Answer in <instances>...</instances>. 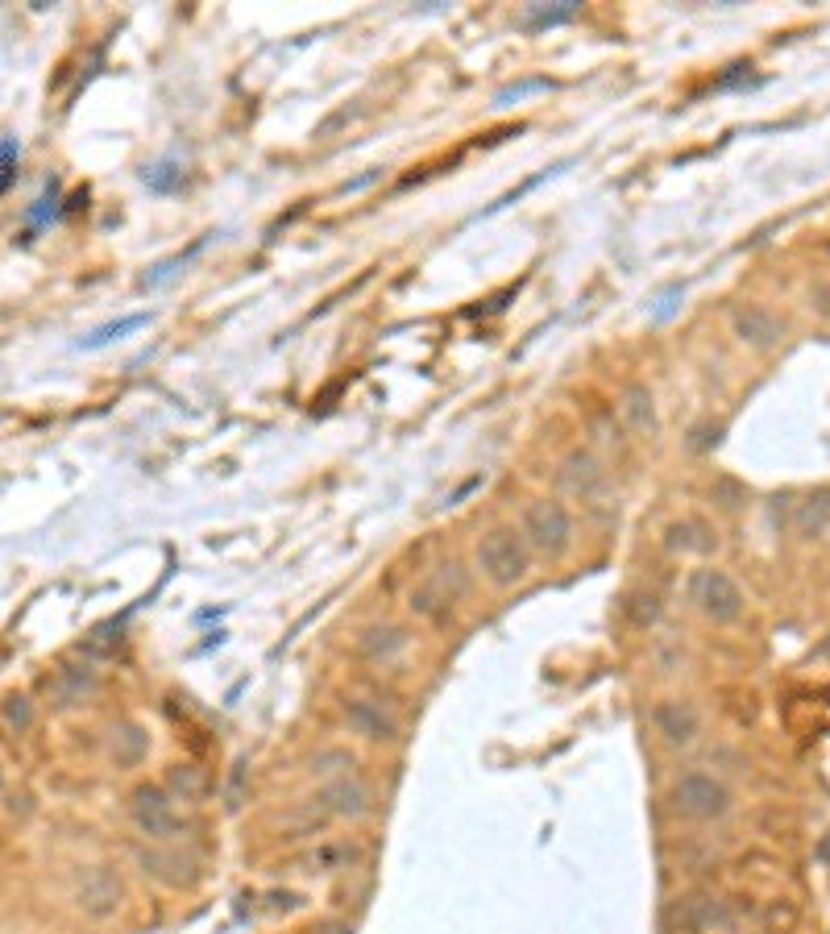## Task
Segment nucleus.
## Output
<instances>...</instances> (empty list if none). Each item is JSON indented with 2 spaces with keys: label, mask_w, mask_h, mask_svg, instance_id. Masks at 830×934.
Returning a JSON list of instances; mask_svg holds the SVG:
<instances>
[{
  "label": "nucleus",
  "mask_w": 830,
  "mask_h": 934,
  "mask_svg": "<svg viewBox=\"0 0 830 934\" xmlns=\"http://www.w3.org/2000/svg\"><path fill=\"white\" fill-rule=\"evenodd\" d=\"M142 324H150V316H146V312H137V316H121V320H113V324H100V328H92L88 337H79V349H104V345H113V341H121V337H129V333H137Z\"/></svg>",
  "instance_id": "nucleus-18"
},
{
  "label": "nucleus",
  "mask_w": 830,
  "mask_h": 934,
  "mask_svg": "<svg viewBox=\"0 0 830 934\" xmlns=\"http://www.w3.org/2000/svg\"><path fill=\"white\" fill-rule=\"evenodd\" d=\"M640 607H631V619L640 623V627H648V623H656V615H660V602H656V594H648V598H635Z\"/></svg>",
  "instance_id": "nucleus-29"
},
{
  "label": "nucleus",
  "mask_w": 830,
  "mask_h": 934,
  "mask_svg": "<svg viewBox=\"0 0 830 934\" xmlns=\"http://www.w3.org/2000/svg\"><path fill=\"white\" fill-rule=\"evenodd\" d=\"M75 901H79V910L83 914H92V918H108L121 905V881L113 876V868H88L79 876V885H75Z\"/></svg>",
  "instance_id": "nucleus-5"
},
{
  "label": "nucleus",
  "mask_w": 830,
  "mask_h": 934,
  "mask_svg": "<svg viewBox=\"0 0 830 934\" xmlns=\"http://www.w3.org/2000/svg\"><path fill=\"white\" fill-rule=\"evenodd\" d=\"M602 482H606V474H602V465L590 453L577 449V453H569L561 461V486L569 494H577V499H594V494L602 490Z\"/></svg>",
  "instance_id": "nucleus-12"
},
{
  "label": "nucleus",
  "mask_w": 830,
  "mask_h": 934,
  "mask_svg": "<svg viewBox=\"0 0 830 934\" xmlns=\"http://www.w3.org/2000/svg\"><path fill=\"white\" fill-rule=\"evenodd\" d=\"M332 764H341V768H353V756L349 752H341V748H328V752H316V760H312V768L316 773H337Z\"/></svg>",
  "instance_id": "nucleus-27"
},
{
  "label": "nucleus",
  "mask_w": 830,
  "mask_h": 934,
  "mask_svg": "<svg viewBox=\"0 0 830 934\" xmlns=\"http://www.w3.org/2000/svg\"><path fill=\"white\" fill-rule=\"evenodd\" d=\"M478 565L494 586H515L528 578V544H523L511 528H494L478 544Z\"/></svg>",
  "instance_id": "nucleus-1"
},
{
  "label": "nucleus",
  "mask_w": 830,
  "mask_h": 934,
  "mask_svg": "<svg viewBox=\"0 0 830 934\" xmlns=\"http://www.w3.org/2000/svg\"><path fill=\"white\" fill-rule=\"evenodd\" d=\"M581 13V0H557V5H528L523 9V30H552V25H565Z\"/></svg>",
  "instance_id": "nucleus-17"
},
{
  "label": "nucleus",
  "mask_w": 830,
  "mask_h": 934,
  "mask_svg": "<svg viewBox=\"0 0 830 934\" xmlns=\"http://www.w3.org/2000/svg\"><path fill=\"white\" fill-rule=\"evenodd\" d=\"M714 499L723 503V507H739V503H743V490H739V486H735L731 478H723V482L714 486Z\"/></svg>",
  "instance_id": "nucleus-31"
},
{
  "label": "nucleus",
  "mask_w": 830,
  "mask_h": 934,
  "mask_svg": "<svg viewBox=\"0 0 830 934\" xmlns=\"http://www.w3.org/2000/svg\"><path fill=\"white\" fill-rule=\"evenodd\" d=\"M345 856H353V851H345V847H320L316 856H312V872H328L337 860H345Z\"/></svg>",
  "instance_id": "nucleus-30"
},
{
  "label": "nucleus",
  "mask_w": 830,
  "mask_h": 934,
  "mask_svg": "<svg viewBox=\"0 0 830 934\" xmlns=\"http://www.w3.org/2000/svg\"><path fill=\"white\" fill-rule=\"evenodd\" d=\"M673 806L685 818H723L731 810V793L723 781H714L706 773H685L673 785Z\"/></svg>",
  "instance_id": "nucleus-4"
},
{
  "label": "nucleus",
  "mask_w": 830,
  "mask_h": 934,
  "mask_svg": "<svg viewBox=\"0 0 830 934\" xmlns=\"http://www.w3.org/2000/svg\"><path fill=\"white\" fill-rule=\"evenodd\" d=\"M623 416H627V424L631 428H656V411H652V395H648V387H640V382H635V387H627L623 391Z\"/></svg>",
  "instance_id": "nucleus-19"
},
{
  "label": "nucleus",
  "mask_w": 830,
  "mask_h": 934,
  "mask_svg": "<svg viewBox=\"0 0 830 934\" xmlns=\"http://www.w3.org/2000/svg\"><path fill=\"white\" fill-rule=\"evenodd\" d=\"M88 690H92V673H88V669H67L59 681H54V694H59V706L79 702Z\"/></svg>",
  "instance_id": "nucleus-21"
},
{
  "label": "nucleus",
  "mask_w": 830,
  "mask_h": 934,
  "mask_svg": "<svg viewBox=\"0 0 830 934\" xmlns=\"http://www.w3.org/2000/svg\"><path fill=\"white\" fill-rule=\"evenodd\" d=\"M54 204H59V191L46 187V196L38 200V208H30V221L38 225V221H46V216H54Z\"/></svg>",
  "instance_id": "nucleus-32"
},
{
  "label": "nucleus",
  "mask_w": 830,
  "mask_h": 934,
  "mask_svg": "<svg viewBox=\"0 0 830 934\" xmlns=\"http://www.w3.org/2000/svg\"><path fill=\"white\" fill-rule=\"evenodd\" d=\"M324 934H349L345 926H324Z\"/></svg>",
  "instance_id": "nucleus-35"
},
{
  "label": "nucleus",
  "mask_w": 830,
  "mask_h": 934,
  "mask_svg": "<svg viewBox=\"0 0 830 934\" xmlns=\"http://www.w3.org/2000/svg\"><path fill=\"white\" fill-rule=\"evenodd\" d=\"M146 756V735H142V727L137 723H121L117 731H113V760L117 764H137Z\"/></svg>",
  "instance_id": "nucleus-20"
},
{
  "label": "nucleus",
  "mask_w": 830,
  "mask_h": 934,
  "mask_svg": "<svg viewBox=\"0 0 830 934\" xmlns=\"http://www.w3.org/2000/svg\"><path fill=\"white\" fill-rule=\"evenodd\" d=\"M727 922V910H723V901L710 897V893H694V897H681L673 905V926L681 934H702L710 926H723Z\"/></svg>",
  "instance_id": "nucleus-8"
},
{
  "label": "nucleus",
  "mask_w": 830,
  "mask_h": 934,
  "mask_svg": "<svg viewBox=\"0 0 830 934\" xmlns=\"http://www.w3.org/2000/svg\"><path fill=\"white\" fill-rule=\"evenodd\" d=\"M407 631L395 627V623H374L366 627L362 636H357V652L366 656V661H395V656L407 648Z\"/></svg>",
  "instance_id": "nucleus-13"
},
{
  "label": "nucleus",
  "mask_w": 830,
  "mask_h": 934,
  "mask_svg": "<svg viewBox=\"0 0 830 934\" xmlns=\"http://www.w3.org/2000/svg\"><path fill=\"white\" fill-rule=\"evenodd\" d=\"M457 565H440V573H432L428 582H420L411 590V611H420V615H436L440 607H449V602L465 590V582L461 586H449V578H457Z\"/></svg>",
  "instance_id": "nucleus-11"
},
{
  "label": "nucleus",
  "mask_w": 830,
  "mask_h": 934,
  "mask_svg": "<svg viewBox=\"0 0 830 934\" xmlns=\"http://www.w3.org/2000/svg\"><path fill=\"white\" fill-rule=\"evenodd\" d=\"M664 544H669L673 553H710L714 532L702 519H677V524H669V532H664Z\"/></svg>",
  "instance_id": "nucleus-16"
},
{
  "label": "nucleus",
  "mask_w": 830,
  "mask_h": 934,
  "mask_svg": "<svg viewBox=\"0 0 830 934\" xmlns=\"http://www.w3.org/2000/svg\"><path fill=\"white\" fill-rule=\"evenodd\" d=\"M793 532H797L801 540H818V536L830 532V490H814V494H806V499L797 503V511H793Z\"/></svg>",
  "instance_id": "nucleus-15"
},
{
  "label": "nucleus",
  "mask_w": 830,
  "mask_h": 934,
  "mask_svg": "<svg viewBox=\"0 0 830 934\" xmlns=\"http://www.w3.org/2000/svg\"><path fill=\"white\" fill-rule=\"evenodd\" d=\"M345 723L362 739H374V744H391V739H399V723L378 702H366V698L345 702Z\"/></svg>",
  "instance_id": "nucleus-7"
},
{
  "label": "nucleus",
  "mask_w": 830,
  "mask_h": 934,
  "mask_svg": "<svg viewBox=\"0 0 830 934\" xmlns=\"http://www.w3.org/2000/svg\"><path fill=\"white\" fill-rule=\"evenodd\" d=\"M133 822H137V831L150 835V839H166L179 827V818L171 810V798H166L158 785H142V789L133 793Z\"/></svg>",
  "instance_id": "nucleus-6"
},
{
  "label": "nucleus",
  "mask_w": 830,
  "mask_h": 934,
  "mask_svg": "<svg viewBox=\"0 0 830 934\" xmlns=\"http://www.w3.org/2000/svg\"><path fill=\"white\" fill-rule=\"evenodd\" d=\"M5 727L9 731H25V727H30V698H21V694L5 698Z\"/></svg>",
  "instance_id": "nucleus-26"
},
{
  "label": "nucleus",
  "mask_w": 830,
  "mask_h": 934,
  "mask_svg": "<svg viewBox=\"0 0 830 934\" xmlns=\"http://www.w3.org/2000/svg\"><path fill=\"white\" fill-rule=\"evenodd\" d=\"M187 868V860L183 856H166V851H142V868L150 872V876H158V881H166V885H179V876L171 872V868Z\"/></svg>",
  "instance_id": "nucleus-22"
},
{
  "label": "nucleus",
  "mask_w": 830,
  "mask_h": 934,
  "mask_svg": "<svg viewBox=\"0 0 830 934\" xmlns=\"http://www.w3.org/2000/svg\"><path fill=\"white\" fill-rule=\"evenodd\" d=\"M548 88V79H528V84H515V88H503V92H498L494 100L498 104H511V100H523V96H528V92H544Z\"/></svg>",
  "instance_id": "nucleus-28"
},
{
  "label": "nucleus",
  "mask_w": 830,
  "mask_h": 934,
  "mask_svg": "<svg viewBox=\"0 0 830 934\" xmlns=\"http://www.w3.org/2000/svg\"><path fill=\"white\" fill-rule=\"evenodd\" d=\"M13 158H17V142L13 137H5V175H0V183L13 187Z\"/></svg>",
  "instance_id": "nucleus-33"
},
{
  "label": "nucleus",
  "mask_w": 830,
  "mask_h": 934,
  "mask_svg": "<svg viewBox=\"0 0 830 934\" xmlns=\"http://www.w3.org/2000/svg\"><path fill=\"white\" fill-rule=\"evenodd\" d=\"M142 179H146V187H150V191H175V187H179V179H183V171L175 167L171 158H166V162H158V167H150Z\"/></svg>",
  "instance_id": "nucleus-24"
},
{
  "label": "nucleus",
  "mask_w": 830,
  "mask_h": 934,
  "mask_svg": "<svg viewBox=\"0 0 830 934\" xmlns=\"http://www.w3.org/2000/svg\"><path fill=\"white\" fill-rule=\"evenodd\" d=\"M735 333H739V341H747V345H756V349H772L781 341V320L777 316H768L764 308H739L735 312Z\"/></svg>",
  "instance_id": "nucleus-14"
},
{
  "label": "nucleus",
  "mask_w": 830,
  "mask_h": 934,
  "mask_svg": "<svg viewBox=\"0 0 830 934\" xmlns=\"http://www.w3.org/2000/svg\"><path fill=\"white\" fill-rule=\"evenodd\" d=\"M204 245H208V237H200V241H196V245H191V250H187V254H175V258H166V262H158V266H154V270L146 274V287H158V283L166 279V274H175V266H187L191 258H196V254L204 250Z\"/></svg>",
  "instance_id": "nucleus-25"
},
{
  "label": "nucleus",
  "mask_w": 830,
  "mask_h": 934,
  "mask_svg": "<svg viewBox=\"0 0 830 934\" xmlns=\"http://www.w3.org/2000/svg\"><path fill=\"white\" fill-rule=\"evenodd\" d=\"M171 789L179 793L183 802H196L200 793H204V777H200V768H191V764L171 768Z\"/></svg>",
  "instance_id": "nucleus-23"
},
{
  "label": "nucleus",
  "mask_w": 830,
  "mask_h": 934,
  "mask_svg": "<svg viewBox=\"0 0 830 934\" xmlns=\"http://www.w3.org/2000/svg\"><path fill=\"white\" fill-rule=\"evenodd\" d=\"M689 594H694L698 611L714 623H735L743 615V590L723 569H698L694 582H689Z\"/></svg>",
  "instance_id": "nucleus-3"
},
{
  "label": "nucleus",
  "mask_w": 830,
  "mask_h": 934,
  "mask_svg": "<svg viewBox=\"0 0 830 934\" xmlns=\"http://www.w3.org/2000/svg\"><path fill=\"white\" fill-rule=\"evenodd\" d=\"M652 723H656V731L664 739H669V744H694V735L702 727L698 710L689 706V702H660L652 710Z\"/></svg>",
  "instance_id": "nucleus-10"
},
{
  "label": "nucleus",
  "mask_w": 830,
  "mask_h": 934,
  "mask_svg": "<svg viewBox=\"0 0 830 934\" xmlns=\"http://www.w3.org/2000/svg\"><path fill=\"white\" fill-rule=\"evenodd\" d=\"M814 299H822L818 312H826V316H830V287H814Z\"/></svg>",
  "instance_id": "nucleus-34"
},
{
  "label": "nucleus",
  "mask_w": 830,
  "mask_h": 934,
  "mask_svg": "<svg viewBox=\"0 0 830 934\" xmlns=\"http://www.w3.org/2000/svg\"><path fill=\"white\" fill-rule=\"evenodd\" d=\"M328 814H341V818H362L370 810V789L353 777H341V781H328L316 798Z\"/></svg>",
  "instance_id": "nucleus-9"
},
{
  "label": "nucleus",
  "mask_w": 830,
  "mask_h": 934,
  "mask_svg": "<svg viewBox=\"0 0 830 934\" xmlns=\"http://www.w3.org/2000/svg\"><path fill=\"white\" fill-rule=\"evenodd\" d=\"M523 536L536 553L544 557H561L565 548L573 544V519L557 499H536L523 511Z\"/></svg>",
  "instance_id": "nucleus-2"
}]
</instances>
